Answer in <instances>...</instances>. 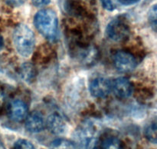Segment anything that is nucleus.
<instances>
[{"label":"nucleus","instance_id":"0eeeda50","mask_svg":"<svg viewBox=\"0 0 157 149\" xmlns=\"http://www.w3.org/2000/svg\"><path fill=\"white\" fill-rule=\"evenodd\" d=\"M112 90L117 98L124 99L131 96L133 88L130 80L124 77H120L112 82Z\"/></svg>","mask_w":157,"mask_h":149},{"label":"nucleus","instance_id":"6e6552de","mask_svg":"<svg viewBox=\"0 0 157 149\" xmlns=\"http://www.w3.org/2000/svg\"><path fill=\"white\" fill-rule=\"evenodd\" d=\"M27 104L23 101L15 99L11 101L9 107V116L12 121L19 122L23 121L27 117Z\"/></svg>","mask_w":157,"mask_h":149},{"label":"nucleus","instance_id":"2eb2a0df","mask_svg":"<svg viewBox=\"0 0 157 149\" xmlns=\"http://www.w3.org/2000/svg\"><path fill=\"white\" fill-rule=\"evenodd\" d=\"M146 137L147 139L154 144L156 143V123H153L150 126L147 127L145 131Z\"/></svg>","mask_w":157,"mask_h":149},{"label":"nucleus","instance_id":"ddd939ff","mask_svg":"<svg viewBox=\"0 0 157 149\" xmlns=\"http://www.w3.org/2000/svg\"><path fill=\"white\" fill-rule=\"evenodd\" d=\"M49 149H76V146L65 138H57L51 142Z\"/></svg>","mask_w":157,"mask_h":149},{"label":"nucleus","instance_id":"4468645a","mask_svg":"<svg viewBox=\"0 0 157 149\" xmlns=\"http://www.w3.org/2000/svg\"><path fill=\"white\" fill-rule=\"evenodd\" d=\"M98 58V51L94 48H90L87 49L85 53L83 55L82 61L84 64L90 65L94 64V62L97 61Z\"/></svg>","mask_w":157,"mask_h":149},{"label":"nucleus","instance_id":"7ed1b4c3","mask_svg":"<svg viewBox=\"0 0 157 149\" xmlns=\"http://www.w3.org/2000/svg\"><path fill=\"white\" fill-rule=\"evenodd\" d=\"M74 138L81 149H94L98 141V134L94 126L84 124L75 131Z\"/></svg>","mask_w":157,"mask_h":149},{"label":"nucleus","instance_id":"39448f33","mask_svg":"<svg viewBox=\"0 0 157 149\" xmlns=\"http://www.w3.org/2000/svg\"><path fill=\"white\" fill-rule=\"evenodd\" d=\"M115 68L121 72H129L136 67V60L131 53L125 51H119L113 56Z\"/></svg>","mask_w":157,"mask_h":149},{"label":"nucleus","instance_id":"412c9836","mask_svg":"<svg viewBox=\"0 0 157 149\" xmlns=\"http://www.w3.org/2000/svg\"><path fill=\"white\" fill-rule=\"evenodd\" d=\"M118 1L124 6H130V5H133L138 2L140 0H118Z\"/></svg>","mask_w":157,"mask_h":149},{"label":"nucleus","instance_id":"aec40b11","mask_svg":"<svg viewBox=\"0 0 157 149\" xmlns=\"http://www.w3.org/2000/svg\"><path fill=\"white\" fill-rule=\"evenodd\" d=\"M25 1L26 0H6L8 4L12 6H14V7L21 6L22 4H24Z\"/></svg>","mask_w":157,"mask_h":149},{"label":"nucleus","instance_id":"9d476101","mask_svg":"<svg viewBox=\"0 0 157 149\" xmlns=\"http://www.w3.org/2000/svg\"><path fill=\"white\" fill-rule=\"evenodd\" d=\"M45 121L39 112H34L28 115L25 120V128L31 133H39L45 127Z\"/></svg>","mask_w":157,"mask_h":149},{"label":"nucleus","instance_id":"5701e85b","mask_svg":"<svg viewBox=\"0 0 157 149\" xmlns=\"http://www.w3.org/2000/svg\"><path fill=\"white\" fill-rule=\"evenodd\" d=\"M0 149H6V147H5V145L1 142V141H0Z\"/></svg>","mask_w":157,"mask_h":149},{"label":"nucleus","instance_id":"dca6fc26","mask_svg":"<svg viewBox=\"0 0 157 149\" xmlns=\"http://www.w3.org/2000/svg\"><path fill=\"white\" fill-rule=\"evenodd\" d=\"M13 149H35L31 141L26 139H18L14 143Z\"/></svg>","mask_w":157,"mask_h":149},{"label":"nucleus","instance_id":"20e7f679","mask_svg":"<svg viewBox=\"0 0 157 149\" xmlns=\"http://www.w3.org/2000/svg\"><path fill=\"white\" fill-rule=\"evenodd\" d=\"M130 29L126 23L121 20L115 19L110 22L106 29L107 36L116 42L126 41L130 36Z\"/></svg>","mask_w":157,"mask_h":149},{"label":"nucleus","instance_id":"a211bd4d","mask_svg":"<svg viewBox=\"0 0 157 149\" xmlns=\"http://www.w3.org/2000/svg\"><path fill=\"white\" fill-rule=\"evenodd\" d=\"M103 7L108 11H113L115 9V6L111 0H101Z\"/></svg>","mask_w":157,"mask_h":149},{"label":"nucleus","instance_id":"f257e3e1","mask_svg":"<svg viewBox=\"0 0 157 149\" xmlns=\"http://www.w3.org/2000/svg\"><path fill=\"white\" fill-rule=\"evenodd\" d=\"M34 22L38 32L50 41H55L58 35V21L56 13L52 9H42L38 12Z\"/></svg>","mask_w":157,"mask_h":149},{"label":"nucleus","instance_id":"1a4fd4ad","mask_svg":"<svg viewBox=\"0 0 157 149\" xmlns=\"http://www.w3.org/2000/svg\"><path fill=\"white\" fill-rule=\"evenodd\" d=\"M46 124L48 130L55 135H62L67 130V123L60 114L52 113L48 118Z\"/></svg>","mask_w":157,"mask_h":149},{"label":"nucleus","instance_id":"4be33fe9","mask_svg":"<svg viewBox=\"0 0 157 149\" xmlns=\"http://www.w3.org/2000/svg\"><path fill=\"white\" fill-rule=\"evenodd\" d=\"M4 46V41H3V38L2 37V35H0V50H2Z\"/></svg>","mask_w":157,"mask_h":149},{"label":"nucleus","instance_id":"423d86ee","mask_svg":"<svg viewBox=\"0 0 157 149\" xmlns=\"http://www.w3.org/2000/svg\"><path fill=\"white\" fill-rule=\"evenodd\" d=\"M89 90L95 98H105L111 92L112 82L106 78H94L90 82Z\"/></svg>","mask_w":157,"mask_h":149},{"label":"nucleus","instance_id":"f3484780","mask_svg":"<svg viewBox=\"0 0 157 149\" xmlns=\"http://www.w3.org/2000/svg\"><path fill=\"white\" fill-rule=\"evenodd\" d=\"M149 19L151 22L152 24L153 25L154 27H156V6H153L150 9V12H149Z\"/></svg>","mask_w":157,"mask_h":149},{"label":"nucleus","instance_id":"f8f14e48","mask_svg":"<svg viewBox=\"0 0 157 149\" xmlns=\"http://www.w3.org/2000/svg\"><path fill=\"white\" fill-rule=\"evenodd\" d=\"M101 149H124L122 141L117 137H107L101 143Z\"/></svg>","mask_w":157,"mask_h":149},{"label":"nucleus","instance_id":"6ab92c4d","mask_svg":"<svg viewBox=\"0 0 157 149\" xmlns=\"http://www.w3.org/2000/svg\"><path fill=\"white\" fill-rule=\"evenodd\" d=\"M32 4L36 7H42V6H47L51 0H32Z\"/></svg>","mask_w":157,"mask_h":149},{"label":"nucleus","instance_id":"f03ea898","mask_svg":"<svg viewBox=\"0 0 157 149\" xmlns=\"http://www.w3.org/2000/svg\"><path fill=\"white\" fill-rule=\"evenodd\" d=\"M13 42L18 53L26 58L32 55L35 49V35L29 26L19 25L14 30Z\"/></svg>","mask_w":157,"mask_h":149},{"label":"nucleus","instance_id":"9b49d317","mask_svg":"<svg viewBox=\"0 0 157 149\" xmlns=\"http://www.w3.org/2000/svg\"><path fill=\"white\" fill-rule=\"evenodd\" d=\"M21 78L26 82H32L36 76V70L33 65L31 63L25 62L21 66L19 70Z\"/></svg>","mask_w":157,"mask_h":149}]
</instances>
